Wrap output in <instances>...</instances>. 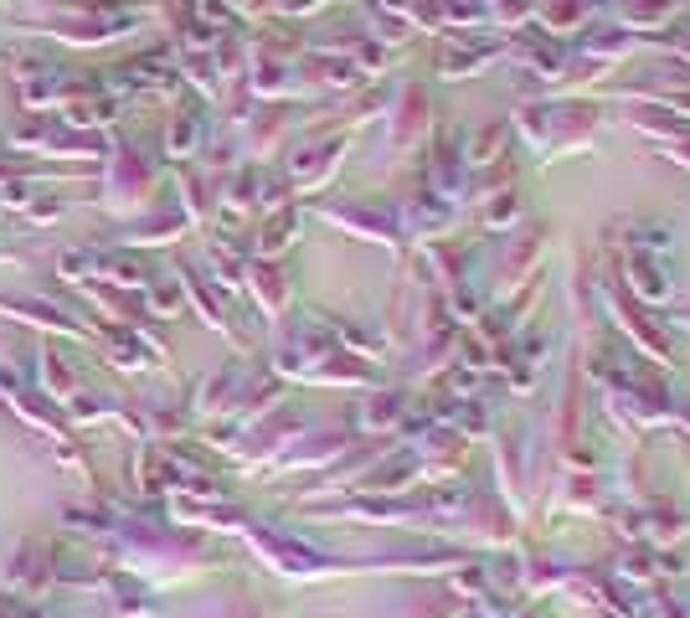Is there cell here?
<instances>
[{
  "mask_svg": "<svg viewBox=\"0 0 690 618\" xmlns=\"http://www.w3.org/2000/svg\"><path fill=\"white\" fill-rule=\"evenodd\" d=\"M11 577H17V583H42V577H47V562L36 556V546H21L17 562H11Z\"/></svg>",
  "mask_w": 690,
  "mask_h": 618,
  "instance_id": "1",
  "label": "cell"
},
{
  "mask_svg": "<svg viewBox=\"0 0 690 618\" xmlns=\"http://www.w3.org/2000/svg\"><path fill=\"white\" fill-rule=\"evenodd\" d=\"M109 113H114L109 98H78V104L67 109V119H73V124H98V119H109Z\"/></svg>",
  "mask_w": 690,
  "mask_h": 618,
  "instance_id": "2",
  "label": "cell"
},
{
  "mask_svg": "<svg viewBox=\"0 0 690 618\" xmlns=\"http://www.w3.org/2000/svg\"><path fill=\"white\" fill-rule=\"evenodd\" d=\"M52 572H57V577H94V562L78 556V552H63L57 562H52Z\"/></svg>",
  "mask_w": 690,
  "mask_h": 618,
  "instance_id": "3",
  "label": "cell"
}]
</instances>
